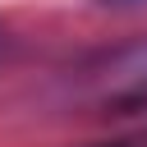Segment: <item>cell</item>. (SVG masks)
I'll return each mask as SVG.
<instances>
[{"instance_id": "6da1fadb", "label": "cell", "mask_w": 147, "mask_h": 147, "mask_svg": "<svg viewBox=\"0 0 147 147\" xmlns=\"http://www.w3.org/2000/svg\"><path fill=\"white\" fill-rule=\"evenodd\" d=\"M74 92L96 115H138V110H147V37L83 64Z\"/></svg>"}, {"instance_id": "7a4b0ae2", "label": "cell", "mask_w": 147, "mask_h": 147, "mask_svg": "<svg viewBox=\"0 0 147 147\" xmlns=\"http://www.w3.org/2000/svg\"><path fill=\"white\" fill-rule=\"evenodd\" d=\"M96 5H115V9H124V5H147V0H96Z\"/></svg>"}]
</instances>
